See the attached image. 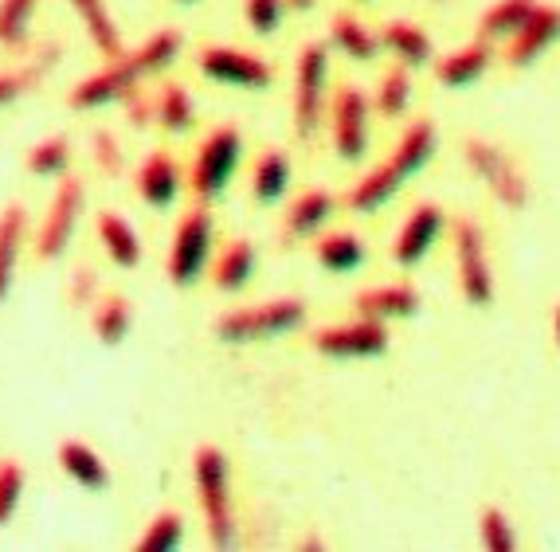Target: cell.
I'll use <instances>...</instances> for the list:
<instances>
[{"instance_id": "6da1fadb", "label": "cell", "mask_w": 560, "mask_h": 552, "mask_svg": "<svg viewBox=\"0 0 560 552\" xmlns=\"http://www.w3.org/2000/svg\"><path fill=\"white\" fill-rule=\"evenodd\" d=\"M431 153H435V126H431L428 118H423V122H411L408 130H404L393 157L384 161V165H376L369 177L353 185L349 208H353V212H376V208H384L404 188V180L416 177V173L428 165Z\"/></svg>"}, {"instance_id": "7a4b0ae2", "label": "cell", "mask_w": 560, "mask_h": 552, "mask_svg": "<svg viewBox=\"0 0 560 552\" xmlns=\"http://www.w3.org/2000/svg\"><path fill=\"white\" fill-rule=\"evenodd\" d=\"M463 153H467V165L475 169V177L490 188V197H494L498 204L510 208V212H522V208L529 204V180H525V173L517 169L514 157H510L502 145L470 138L467 145H463Z\"/></svg>"}, {"instance_id": "3957f363", "label": "cell", "mask_w": 560, "mask_h": 552, "mask_svg": "<svg viewBox=\"0 0 560 552\" xmlns=\"http://www.w3.org/2000/svg\"><path fill=\"white\" fill-rule=\"evenodd\" d=\"M197 494H200V509H205V521H208V537H212L220 549L232 544L235 517H232V494H228V462L215 447L197 450Z\"/></svg>"}, {"instance_id": "277c9868", "label": "cell", "mask_w": 560, "mask_h": 552, "mask_svg": "<svg viewBox=\"0 0 560 552\" xmlns=\"http://www.w3.org/2000/svg\"><path fill=\"white\" fill-rule=\"evenodd\" d=\"M306 321V306L299 298H279V302H262L252 309H235L215 321V333L224 341H262V338H279L290 333Z\"/></svg>"}, {"instance_id": "5b68a950", "label": "cell", "mask_w": 560, "mask_h": 552, "mask_svg": "<svg viewBox=\"0 0 560 552\" xmlns=\"http://www.w3.org/2000/svg\"><path fill=\"white\" fill-rule=\"evenodd\" d=\"M455 239V267H458V291L470 306H490L494 302V271H490V255H486V232L475 220H458L451 227Z\"/></svg>"}, {"instance_id": "8992f818", "label": "cell", "mask_w": 560, "mask_h": 552, "mask_svg": "<svg viewBox=\"0 0 560 552\" xmlns=\"http://www.w3.org/2000/svg\"><path fill=\"white\" fill-rule=\"evenodd\" d=\"M326 83H329V51L326 44H306L299 51V79H294V130L302 138L322 126L326 114Z\"/></svg>"}, {"instance_id": "52a82bcc", "label": "cell", "mask_w": 560, "mask_h": 552, "mask_svg": "<svg viewBox=\"0 0 560 552\" xmlns=\"http://www.w3.org/2000/svg\"><path fill=\"white\" fill-rule=\"evenodd\" d=\"M240 153H243L240 130L220 126V130L200 145L197 169H192V188H197V197L212 200L215 192H224V185L232 180L235 165H240Z\"/></svg>"}, {"instance_id": "ba28073f", "label": "cell", "mask_w": 560, "mask_h": 552, "mask_svg": "<svg viewBox=\"0 0 560 552\" xmlns=\"http://www.w3.org/2000/svg\"><path fill=\"white\" fill-rule=\"evenodd\" d=\"M314 349L326 356H353V361H364V356H381L388 349V329L376 318H357L349 326H334V329H318L314 333Z\"/></svg>"}, {"instance_id": "9c48e42d", "label": "cell", "mask_w": 560, "mask_h": 552, "mask_svg": "<svg viewBox=\"0 0 560 552\" xmlns=\"http://www.w3.org/2000/svg\"><path fill=\"white\" fill-rule=\"evenodd\" d=\"M208 247H212V220L208 212H192L185 224L177 227V239H173V255H168V274L177 286L197 282V274L205 271Z\"/></svg>"}, {"instance_id": "30bf717a", "label": "cell", "mask_w": 560, "mask_h": 552, "mask_svg": "<svg viewBox=\"0 0 560 552\" xmlns=\"http://www.w3.org/2000/svg\"><path fill=\"white\" fill-rule=\"evenodd\" d=\"M334 150L346 161L369 150V98L357 86H341L334 98Z\"/></svg>"}, {"instance_id": "8fae6325", "label": "cell", "mask_w": 560, "mask_h": 552, "mask_svg": "<svg viewBox=\"0 0 560 552\" xmlns=\"http://www.w3.org/2000/svg\"><path fill=\"white\" fill-rule=\"evenodd\" d=\"M200 71L208 79H215V83L247 86V91H259V86L271 83V67L247 56V51H235V47H208L200 56Z\"/></svg>"}, {"instance_id": "7c38bea8", "label": "cell", "mask_w": 560, "mask_h": 552, "mask_svg": "<svg viewBox=\"0 0 560 552\" xmlns=\"http://www.w3.org/2000/svg\"><path fill=\"white\" fill-rule=\"evenodd\" d=\"M443 224H447V220H443L440 204H420L408 215V224L400 227V235H396L393 259L400 262V267H416V262H423L431 247L440 244Z\"/></svg>"}, {"instance_id": "4fadbf2b", "label": "cell", "mask_w": 560, "mask_h": 552, "mask_svg": "<svg viewBox=\"0 0 560 552\" xmlns=\"http://www.w3.org/2000/svg\"><path fill=\"white\" fill-rule=\"evenodd\" d=\"M560 39V9L552 4H537L529 20L522 24L514 39H510V51H505V63L510 67H529L533 59H541L552 44Z\"/></svg>"}, {"instance_id": "5bb4252c", "label": "cell", "mask_w": 560, "mask_h": 552, "mask_svg": "<svg viewBox=\"0 0 560 552\" xmlns=\"http://www.w3.org/2000/svg\"><path fill=\"white\" fill-rule=\"evenodd\" d=\"M79 208H83V185H79V180H63L56 200H51L44 232H39V255H44V259H56V255L67 247V239H71V232H75Z\"/></svg>"}, {"instance_id": "9a60e30c", "label": "cell", "mask_w": 560, "mask_h": 552, "mask_svg": "<svg viewBox=\"0 0 560 552\" xmlns=\"http://www.w3.org/2000/svg\"><path fill=\"white\" fill-rule=\"evenodd\" d=\"M138 75H145V67L138 63V56H121V59H114V67H106L103 75H94V79H86L83 86H75L71 103L103 106V103H110V98H118V94L130 91V86L138 83Z\"/></svg>"}, {"instance_id": "2e32d148", "label": "cell", "mask_w": 560, "mask_h": 552, "mask_svg": "<svg viewBox=\"0 0 560 552\" xmlns=\"http://www.w3.org/2000/svg\"><path fill=\"white\" fill-rule=\"evenodd\" d=\"M420 309V291L408 286V282H393V286H373L357 298V314L361 318L376 321H393V318H411Z\"/></svg>"}, {"instance_id": "e0dca14e", "label": "cell", "mask_w": 560, "mask_h": 552, "mask_svg": "<svg viewBox=\"0 0 560 552\" xmlns=\"http://www.w3.org/2000/svg\"><path fill=\"white\" fill-rule=\"evenodd\" d=\"M490 59H494V47H490V39L478 36L475 44L458 47V51L443 56L440 63H435V75H440L443 86H470L486 75Z\"/></svg>"}, {"instance_id": "ac0fdd59", "label": "cell", "mask_w": 560, "mask_h": 552, "mask_svg": "<svg viewBox=\"0 0 560 552\" xmlns=\"http://www.w3.org/2000/svg\"><path fill=\"white\" fill-rule=\"evenodd\" d=\"M381 47H388L396 63L404 67H423L431 59V39L416 24H408V20H388L381 32Z\"/></svg>"}, {"instance_id": "d6986e66", "label": "cell", "mask_w": 560, "mask_h": 552, "mask_svg": "<svg viewBox=\"0 0 560 552\" xmlns=\"http://www.w3.org/2000/svg\"><path fill=\"white\" fill-rule=\"evenodd\" d=\"M533 12H537V0H498L494 9L482 12L478 32H482V39H490V44H494V39H514Z\"/></svg>"}, {"instance_id": "ffe728a7", "label": "cell", "mask_w": 560, "mask_h": 552, "mask_svg": "<svg viewBox=\"0 0 560 552\" xmlns=\"http://www.w3.org/2000/svg\"><path fill=\"white\" fill-rule=\"evenodd\" d=\"M177 165L165 157V153H153L150 161H145V169H141V177H138V192L150 204H158V208H165V204H173V197H177Z\"/></svg>"}, {"instance_id": "44dd1931", "label": "cell", "mask_w": 560, "mask_h": 552, "mask_svg": "<svg viewBox=\"0 0 560 552\" xmlns=\"http://www.w3.org/2000/svg\"><path fill=\"white\" fill-rule=\"evenodd\" d=\"M329 215H334V197H329V192H322V188H314V192H302V197L294 200V208L287 212V235L318 232Z\"/></svg>"}, {"instance_id": "7402d4cb", "label": "cell", "mask_w": 560, "mask_h": 552, "mask_svg": "<svg viewBox=\"0 0 560 552\" xmlns=\"http://www.w3.org/2000/svg\"><path fill=\"white\" fill-rule=\"evenodd\" d=\"M59 462H63L67 474L75 478V482H83L86 490H103L106 482H110V478H106V467L98 462V455H94L86 443H75V439L63 443V447H59Z\"/></svg>"}, {"instance_id": "603a6c76", "label": "cell", "mask_w": 560, "mask_h": 552, "mask_svg": "<svg viewBox=\"0 0 560 552\" xmlns=\"http://www.w3.org/2000/svg\"><path fill=\"white\" fill-rule=\"evenodd\" d=\"M318 262L334 274H349L364 262V244L349 232H334L318 244Z\"/></svg>"}, {"instance_id": "cb8c5ba5", "label": "cell", "mask_w": 560, "mask_h": 552, "mask_svg": "<svg viewBox=\"0 0 560 552\" xmlns=\"http://www.w3.org/2000/svg\"><path fill=\"white\" fill-rule=\"evenodd\" d=\"M71 4L79 9V16H83L86 32H91V39L98 44V51L110 59H121V39H118V32H114V20L103 0H71Z\"/></svg>"}, {"instance_id": "d4e9b609", "label": "cell", "mask_w": 560, "mask_h": 552, "mask_svg": "<svg viewBox=\"0 0 560 552\" xmlns=\"http://www.w3.org/2000/svg\"><path fill=\"white\" fill-rule=\"evenodd\" d=\"M334 47H341L349 59H361V63H369V59H376V51H381V36H373L361 20L337 16L334 20Z\"/></svg>"}, {"instance_id": "484cf974", "label": "cell", "mask_w": 560, "mask_h": 552, "mask_svg": "<svg viewBox=\"0 0 560 552\" xmlns=\"http://www.w3.org/2000/svg\"><path fill=\"white\" fill-rule=\"evenodd\" d=\"M20 232H24V212L16 204L0 215V298L9 294L12 271H16V251H20Z\"/></svg>"}, {"instance_id": "4316f807", "label": "cell", "mask_w": 560, "mask_h": 552, "mask_svg": "<svg viewBox=\"0 0 560 552\" xmlns=\"http://www.w3.org/2000/svg\"><path fill=\"white\" fill-rule=\"evenodd\" d=\"M252 267H255V247L247 239H240V244L228 247L224 259L215 262V286L220 291H240L243 282H247V274H252Z\"/></svg>"}, {"instance_id": "83f0119b", "label": "cell", "mask_w": 560, "mask_h": 552, "mask_svg": "<svg viewBox=\"0 0 560 552\" xmlns=\"http://www.w3.org/2000/svg\"><path fill=\"white\" fill-rule=\"evenodd\" d=\"M408 103H411V79H408V67L400 63L381 79V86H376V110H381L384 118H400V114L408 110Z\"/></svg>"}, {"instance_id": "f1b7e54d", "label": "cell", "mask_w": 560, "mask_h": 552, "mask_svg": "<svg viewBox=\"0 0 560 552\" xmlns=\"http://www.w3.org/2000/svg\"><path fill=\"white\" fill-rule=\"evenodd\" d=\"M98 232H103V244H106V251H110L114 262H121V267H133V262H138L141 247H138V239H133V232H130L126 220H118V215L106 212L103 220H98Z\"/></svg>"}, {"instance_id": "f546056e", "label": "cell", "mask_w": 560, "mask_h": 552, "mask_svg": "<svg viewBox=\"0 0 560 552\" xmlns=\"http://www.w3.org/2000/svg\"><path fill=\"white\" fill-rule=\"evenodd\" d=\"M287 180H290V165L282 153H262L259 165H255V197L262 204H271L287 192Z\"/></svg>"}, {"instance_id": "4dcf8cb0", "label": "cell", "mask_w": 560, "mask_h": 552, "mask_svg": "<svg viewBox=\"0 0 560 552\" xmlns=\"http://www.w3.org/2000/svg\"><path fill=\"white\" fill-rule=\"evenodd\" d=\"M158 118H161V126H165V130H185V126L192 122V103H188L185 86L168 83L165 91H161Z\"/></svg>"}, {"instance_id": "1f68e13d", "label": "cell", "mask_w": 560, "mask_h": 552, "mask_svg": "<svg viewBox=\"0 0 560 552\" xmlns=\"http://www.w3.org/2000/svg\"><path fill=\"white\" fill-rule=\"evenodd\" d=\"M482 549L490 552H514L517 549V533L514 525H510V517L502 514V509H482Z\"/></svg>"}, {"instance_id": "d6a6232c", "label": "cell", "mask_w": 560, "mask_h": 552, "mask_svg": "<svg viewBox=\"0 0 560 552\" xmlns=\"http://www.w3.org/2000/svg\"><path fill=\"white\" fill-rule=\"evenodd\" d=\"M177 541H180V517L161 514L158 521L150 525V533L138 541V549L141 552H165V549H177Z\"/></svg>"}, {"instance_id": "836d02e7", "label": "cell", "mask_w": 560, "mask_h": 552, "mask_svg": "<svg viewBox=\"0 0 560 552\" xmlns=\"http://www.w3.org/2000/svg\"><path fill=\"white\" fill-rule=\"evenodd\" d=\"M177 47H180L177 32H158V36L141 47V51H133V56H138V63L145 67V75H150V71H158V67H165L168 59L177 56Z\"/></svg>"}, {"instance_id": "e575fe53", "label": "cell", "mask_w": 560, "mask_h": 552, "mask_svg": "<svg viewBox=\"0 0 560 552\" xmlns=\"http://www.w3.org/2000/svg\"><path fill=\"white\" fill-rule=\"evenodd\" d=\"M32 4L36 0H0V44H16L24 36Z\"/></svg>"}, {"instance_id": "d590c367", "label": "cell", "mask_w": 560, "mask_h": 552, "mask_svg": "<svg viewBox=\"0 0 560 552\" xmlns=\"http://www.w3.org/2000/svg\"><path fill=\"white\" fill-rule=\"evenodd\" d=\"M126 326H130V306L121 298L106 302L103 314L94 318V329H98V338L106 341V345H114V341H121V333H126Z\"/></svg>"}, {"instance_id": "8d00e7d4", "label": "cell", "mask_w": 560, "mask_h": 552, "mask_svg": "<svg viewBox=\"0 0 560 552\" xmlns=\"http://www.w3.org/2000/svg\"><path fill=\"white\" fill-rule=\"evenodd\" d=\"M20 490H24V474H20V467L16 462H0V525L16 514Z\"/></svg>"}, {"instance_id": "74e56055", "label": "cell", "mask_w": 560, "mask_h": 552, "mask_svg": "<svg viewBox=\"0 0 560 552\" xmlns=\"http://www.w3.org/2000/svg\"><path fill=\"white\" fill-rule=\"evenodd\" d=\"M67 165V141L63 138H51L44 141V145H36L28 157V169L39 173V177H51V173H59Z\"/></svg>"}, {"instance_id": "f35d334b", "label": "cell", "mask_w": 560, "mask_h": 552, "mask_svg": "<svg viewBox=\"0 0 560 552\" xmlns=\"http://www.w3.org/2000/svg\"><path fill=\"white\" fill-rule=\"evenodd\" d=\"M247 20H252L255 32H275L282 20V0H247Z\"/></svg>"}, {"instance_id": "ab89813d", "label": "cell", "mask_w": 560, "mask_h": 552, "mask_svg": "<svg viewBox=\"0 0 560 552\" xmlns=\"http://www.w3.org/2000/svg\"><path fill=\"white\" fill-rule=\"evenodd\" d=\"M94 145H98V161H103V169H118V153H114L110 133H98V138H94Z\"/></svg>"}, {"instance_id": "60d3db41", "label": "cell", "mask_w": 560, "mask_h": 552, "mask_svg": "<svg viewBox=\"0 0 560 552\" xmlns=\"http://www.w3.org/2000/svg\"><path fill=\"white\" fill-rule=\"evenodd\" d=\"M20 91H24V79H20V75H0V106L12 103Z\"/></svg>"}, {"instance_id": "b9f144b4", "label": "cell", "mask_w": 560, "mask_h": 552, "mask_svg": "<svg viewBox=\"0 0 560 552\" xmlns=\"http://www.w3.org/2000/svg\"><path fill=\"white\" fill-rule=\"evenodd\" d=\"M552 329H557V345H560V306H557V318H552Z\"/></svg>"}, {"instance_id": "7bdbcfd3", "label": "cell", "mask_w": 560, "mask_h": 552, "mask_svg": "<svg viewBox=\"0 0 560 552\" xmlns=\"http://www.w3.org/2000/svg\"><path fill=\"white\" fill-rule=\"evenodd\" d=\"M290 4H294V9H310V4H314V0H290Z\"/></svg>"}]
</instances>
